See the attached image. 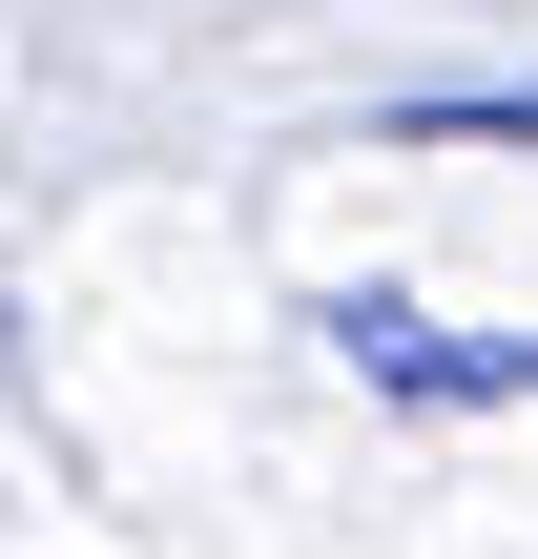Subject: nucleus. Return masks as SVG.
<instances>
[{
    "instance_id": "nucleus-1",
    "label": "nucleus",
    "mask_w": 538,
    "mask_h": 559,
    "mask_svg": "<svg viewBox=\"0 0 538 559\" xmlns=\"http://www.w3.org/2000/svg\"><path fill=\"white\" fill-rule=\"evenodd\" d=\"M332 353H352L373 394H435V415L538 394V332H435V311H394V290H332Z\"/></svg>"
}]
</instances>
